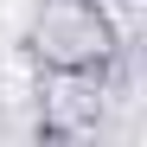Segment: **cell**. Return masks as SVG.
Listing matches in <instances>:
<instances>
[{
    "instance_id": "cell-1",
    "label": "cell",
    "mask_w": 147,
    "mask_h": 147,
    "mask_svg": "<svg viewBox=\"0 0 147 147\" xmlns=\"http://www.w3.org/2000/svg\"><path fill=\"white\" fill-rule=\"evenodd\" d=\"M26 51L38 58L51 83H77V77L102 83L128 45H121L109 0H38L26 26Z\"/></svg>"
}]
</instances>
